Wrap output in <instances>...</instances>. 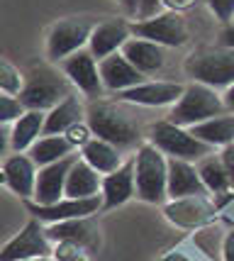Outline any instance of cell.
I'll return each mask as SVG.
<instances>
[{"label":"cell","instance_id":"31","mask_svg":"<svg viewBox=\"0 0 234 261\" xmlns=\"http://www.w3.org/2000/svg\"><path fill=\"white\" fill-rule=\"evenodd\" d=\"M27 108L22 105V100L17 95H8V93H0V125H12Z\"/></svg>","mask_w":234,"mask_h":261},{"label":"cell","instance_id":"41","mask_svg":"<svg viewBox=\"0 0 234 261\" xmlns=\"http://www.w3.org/2000/svg\"><path fill=\"white\" fill-rule=\"evenodd\" d=\"M222 100H224V108H227L229 113H234V83H232V86H227V88H224Z\"/></svg>","mask_w":234,"mask_h":261},{"label":"cell","instance_id":"36","mask_svg":"<svg viewBox=\"0 0 234 261\" xmlns=\"http://www.w3.org/2000/svg\"><path fill=\"white\" fill-rule=\"evenodd\" d=\"M222 261H234V227L224 232V244H222Z\"/></svg>","mask_w":234,"mask_h":261},{"label":"cell","instance_id":"29","mask_svg":"<svg viewBox=\"0 0 234 261\" xmlns=\"http://www.w3.org/2000/svg\"><path fill=\"white\" fill-rule=\"evenodd\" d=\"M24 88V73L15 66L12 61L0 57V93L8 95H20Z\"/></svg>","mask_w":234,"mask_h":261},{"label":"cell","instance_id":"38","mask_svg":"<svg viewBox=\"0 0 234 261\" xmlns=\"http://www.w3.org/2000/svg\"><path fill=\"white\" fill-rule=\"evenodd\" d=\"M220 44L234 49V22H229V24H224L222 27V32H220Z\"/></svg>","mask_w":234,"mask_h":261},{"label":"cell","instance_id":"13","mask_svg":"<svg viewBox=\"0 0 234 261\" xmlns=\"http://www.w3.org/2000/svg\"><path fill=\"white\" fill-rule=\"evenodd\" d=\"M186 91V83L178 81H144L134 88L117 93V100L137 108H171Z\"/></svg>","mask_w":234,"mask_h":261},{"label":"cell","instance_id":"32","mask_svg":"<svg viewBox=\"0 0 234 261\" xmlns=\"http://www.w3.org/2000/svg\"><path fill=\"white\" fill-rule=\"evenodd\" d=\"M120 3H122V8L127 10V15L134 17V22L156 15L159 5H161V0H120Z\"/></svg>","mask_w":234,"mask_h":261},{"label":"cell","instance_id":"5","mask_svg":"<svg viewBox=\"0 0 234 261\" xmlns=\"http://www.w3.org/2000/svg\"><path fill=\"white\" fill-rule=\"evenodd\" d=\"M222 113H227L222 95L215 88L205 86V83L190 81V83H186L183 95L171 105V113H168L166 120H171V122H176L180 127H195Z\"/></svg>","mask_w":234,"mask_h":261},{"label":"cell","instance_id":"2","mask_svg":"<svg viewBox=\"0 0 234 261\" xmlns=\"http://www.w3.org/2000/svg\"><path fill=\"white\" fill-rule=\"evenodd\" d=\"M137 198L142 203L161 205L168 200V156L149 139L134 149Z\"/></svg>","mask_w":234,"mask_h":261},{"label":"cell","instance_id":"17","mask_svg":"<svg viewBox=\"0 0 234 261\" xmlns=\"http://www.w3.org/2000/svg\"><path fill=\"white\" fill-rule=\"evenodd\" d=\"M3 169L8 176V188L15 195H20L22 200H32L34 188H37V173L39 166L34 164V159L27 151H12L5 156Z\"/></svg>","mask_w":234,"mask_h":261},{"label":"cell","instance_id":"33","mask_svg":"<svg viewBox=\"0 0 234 261\" xmlns=\"http://www.w3.org/2000/svg\"><path fill=\"white\" fill-rule=\"evenodd\" d=\"M66 137H68V142H71V144L76 147V151H78L81 147H86L95 135H93V129H90L88 122H86V120H81V122H76L73 127H68Z\"/></svg>","mask_w":234,"mask_h":261},{"label":"cell","instance_id":"3","mask_svg":"<svg viewBox=\"0 0 234 261\" xmlns=\"http://www.w3.org/2000/svg\"><path fill=\"white\" fill-rule=\"evenodd\" d=\"M76 88L71 86V81L66 79L61 66L54 68L51 61H49V64H42V66H32L24 73V88L17 98L22 100L27 110H44V113H49L54 105H59Z\"/></svg>","mask_w":234,"mask_h":261},{"label":"cell","instance_id":"4","mask_svg":"<svg viewBox=\"0 0 234 261\" xmlns=\"http://www.w3.org/2000/svg\"><path fill=\"white\" fill-rule=\"evenodd\" d=\"M186 76L205 83L215 91H224L234 83V49L229 46H202L193 51L183 64Z\"/></svg>","mask_w":234,"mask_h":261},{"label":"cell","instance_id":"15","mask_svg":"<svg viewBox=\"0 0 234 261\" xmlns=\"http://www.w3.org/2000/svg\"><path fill=\"white\" fill-rule=\"evenodd\" d=\"M78 159V151L71 154L66 159L54 161V164H46V166H39V173H37V188H34V198L32 203L39 205H51L56 200H61L66 195V178L68 171L73 166V161Z\"/></svg>","mask_w":234,"mask_h":261},{"label":"cell","instance_id":"10","mask_svg":"<svg viewBox=\"0 0 234 261\" xmlns=\"http://www.w3.org/2000/svg\"><path fill=\"white\" fill-rule=\"evenodd\" d=\"M59 66L66 73V79L71 81V86L83 98L93 100V98H102L105 95V86H102L100 79V61L90 54L88 46L76 51V54H71L68 59H64Z\"/></svg>","mask_w":234,"mask_h":261},{"label":"cell","instance_id":"23","mask_svg":"<svg viewBox=\"0 0 234 261\" xmlns=\"http://www.w3.org/2000/svg\"><path fill=\"white\" fill-rule=\"evenodd\" d=\"M44 122H46L44 110H24L10 125L12 151H30L34 142L44 135Z\"/></svg>","mask_w":234,"mask_h":261},{"label":"cell","instance_id":"9","mask_svg":"<svg viewBox=\"0 0 234 261\" xmlns=\"http://www.w3.org/2000/svg\"><path fill=\"white\" fill-rule=\"evenodd\" d=\"M37 256H54V242L46 237V225L32 217L12 239L0 247V261H22Z\"/></svg>","mask_w":234,"mask_h":261},{"label":"cell","instance_id":"26","mask_svg":"<svg viewBox=\"0 0 234 261\" xmlns=\"http://www.w3.org/2000/svg\"><path fill=\"white\" fill-rule=\"evenodd\" d=\"M100 186H102V173L90 166L88 161L78 159L73 161V166L68 171L66 178V195L68 198H90V195H100Z\"/></svg>","mask_w":234,"mask_h":261},{"label":"cell","instance_id":"1","mask_svg":"<svg viewBox=\"0 0 234 261\" xmlns=\"http://www.w3.org/2000/svg\"><path fill=\"white\" fill-rule=\"evenodd\" d=\"M129 108L132 105L122 100H108L105 95L93 98L86 102V122L95 137L108 139L122 151L137 149L142 144V127Z\"/></svg>","mask_w":234,"mask_h":261},{"label":"cell","instance_id":"39","mask_svg":"<svg viewBox=\"0 0 234 261\" xmlns=\"http://www.w3.org/2000/svg\"><path fill=\"white\" fill-rule=\"evenodd\" d=\"M195 0H161V5H166V10H186V8H190Z\"/></svg>","mask_w":234,"mask_h":261},{"label":"cell","instance_id":"11","mask_svg":"<svg viewBox=\"0 0 234 261\" xmlns=\"http://www.w3.org/2000/svg\"><path fill=\"white\" fill-rule=\"evenodd\" d=\"M217 205L210 200V193L205 195H188V198H178V200H166L164 205V215L171 225L180 229H200L210 225L217 217Z\"/></svg>","mask_w":234,"mask_h":261},{"label":"cell","instance_id":"30","mask_svg":"<svg viewBox=\"0 0 234 261\" xmlns=\"http://www.w3.org/2000/svg\"><path fill=\"white\" fill-rule=\"evenodd\" d=\"M95 251L78 244V242H56L54 244V259L56 261H95Z\"/></svg>","mask_w":234,"mask_h":261},{"label":"cell","instance_id":"7","mask_svg":"<svg viewBox=\"0 0 234 261\" xmlns=\"http://www.w3.org/2000/svg\"><path fill=\"white\" fill-rule=\"evenodd\" d=\"M93 27H95V20L86 17V15H73V17H64V20L54 22L51 30L46 32L44 42L46 61L61 64L71 54L86 49L90 42V34H93Z\"/></svg>","mask_w":234,"mask_h":261},{"label":"cell","instance_id":"19","mask_svg":"<svg viewBox=\"0 0 234 261\" xmlns=\"http://www.w3.org/2000/svg\"><path fill=\"white\" fill-rule=\"evenodd\" d=\"M100 79L102 86H105V93L117 95V93L127 91V88L144 83L149 76H144L139 68H134L122 51H117V54H110L108 59L100 61Z\"/></svg>","mask_w":234,"mask_h":261},{"label":"cell","instance_id":"6","mask_svg":"<svg viewBox=\"0 0 234 261\" xmlns=\"http://www.w3.org/2000/svg\"><path fill=\"white\" fill-rule=\"evenodd\" d=\"M154 147H159L168 159H186V161H198L212 154L215 149L210 144L200 142L198 137L190 132V127H180L171 120H159L149 127V137H146Z\"/></svg>","mask_w":234,"mask_h":261},{"label":"cell","instance_id":"20","mask_svg":"<svg viewBox=\"0 0 234 261\" xmlns=\"http://www.w3.org/2000/svg\"><path fill=\"white\" fill-rule=\"evenodd\" d=\"M207 188L200 178L195 161L168 159V200H178L188 195H205Z\"/></svg>","mask_w":234,"mask_h":261},{"label":"cell","instance_id":"40","mask_svg":"<svg viewBox=\"0 0 234 261\" xmlns=\"http://www.w3.org/2000/svg\"><path fill=\"white\" fill-rule=\"evenodd\" d=\"M159 261H195V259H190L186 251H180V249H173V251H168V254H164Z\"/></svg>","mask_w":234,"mask_h":261},{"label":"cell","instance_id":"16","mask_svg":"<svg viewBox=\"0 0 234 261\" xmlns=\"http://www.w3.org/2000/svg\"><path fill=\"white\" fill-rule=\"evenodd\" d=\"M102 210H115L120 205L137 198V178H134V159H124L120 169L102 176L100 186Z\"/></svg>","mask_w":234,"mask_h":261},{"label":"cell","instance_id":"24","mask_svg":"<svg viewBox=\"0 0 234 261\" xmlns=\"http://www.w3.org/2000/svg\"><path fill=\"white\" fill-rule=\"evenodd\" d=\"M78 154H81V159L88 161L90 166L98 171V173H102V176L112 173L115 169H120L124 164L122 149L115 147L108 139H100V137H93L86 147L78 149Z\"/></svg>","mask_w":234,"mask_h":261},{"label":"cell","instance_id":"18","mask_svg":"<svg viewBox=\"0 0 234 261\" xmlns=\"http://www.w3.org/2000/svg\"><path fill=\"white\" fill-rule=\"evenodd\" d=\"M46 237L51 242H78L88 249L98 251L100 249V227L95 222V215L88 217H73L66 222H54L46 225Z\"/></svg>","mask_w":234,"mask_h":261},{"label":"cell","instance_id":"22","mask_svg":"<svg viewBox=\"0 0 234 261\" xmlns=\"http://www.w3.org/2000/svg\"><path fill=\"white\" fill-rule=\"evenodd\" d=\"M81 120H86V102L78 93H71L46 113L44 135H66L68 127H73Z\"/></svg>","mask_w":234,"mask_h":261},{"label":"cell","instance_id":"35","mask_svg":"<svg viewBox=\"0 0 234 261\" xmlns=\"http://www.w3.org/2000/svg\"><path fill=\"white\" fill-rule=\"evenodd\" d=\"M12 149L10 144V125H0V161H5L8 151Z\"/></svg>","mask_w":234,"mask_h":261},{"label":"cell","instance_id":"42","mask_svg":"<svg viewBox=\"0 0 234 261\" xmlns=\"http://www.w3.org/2000/svg\"><path fill=\"white\" fill-rule=\"evenodd\" d=\"M0 186H8V176H5V169H3V164H0Z\"/></svg>","mask_w":234,"mask_h":261},{"label":"cell","instance_id":"34","mask_svg":"<svg viewBox=\"0 0 234 261\" xmlns=\"http://www.w3.org/2000/svg\"><path fill=\"white\" fill-rule=\"evenodd\" d=\"M207 8L222 24L234 22V0H207Z\"/></svg>","mask_w":234,"mask_h":261},{"label":"cell","instance_id":"43","mask_svg":"<svg viewBox=\"0 0 234 261\" xmlns=\"http://www.w3.org/2000/svg\"><path fill=\"white\" fill-rule=\"evenodd\" d=\"M22 261H56L54 256H37V259H22Z\"/></svg>","mask_w":234,"mask_h":261},{"label":"cell","instance_id":"8","mask_svg":"<svg viewBox=\"0 0 234 261\" xmlns=\"http://www.w3.org/2000/svg\"><path fill=\"white\" fill-rule=\"evenodd\" d=\"M132 34L142 39H151L161 46H171V49L183 46L190 39L188 22L178 10H161L146 20H137L132 22Z\"/></svg>","mask_w":234,"mask_h":261},{"label":"cell","instance_id":"28","mask_svg":"<svg viewBox=\"0 0 234 261\" xmlns=\"http://www.w3.org/2000/svg\"><path fill=\"white\" fill-rule=\"evenodd\" d=\"M198 171H200V178L207 188V193L217 195L224 193V191H232L229 186V171H227V164H224L222 154H207L205 159L198 161Z\"/></svg>","mask_w":234,"mask_h":261},{"label":"cell","instance_id":"25","mask_svg":"<svg viewBox=\"0 0 234 261\" xmlns=\"http://www.w3.org/2000/svg\"><path fill=\"white\" fill-rule=\"evenodd\" d=\"M190 132L198 137L200 142L210 144L212 149H224L234 144V113H222L215 115L210 120H205L200 125L190 127Z\"/></svg>","mask_w":234,"mask_h":261},{"label":"cell","instance_id":"27","mask_svg":"<svg viewBox=\"0 0 234 261\" xmlns=\"http://www.w3.org/2000/svg\"><path fill=\"white\" fill-rule=\"evenodd\" d=\"M27 154L34 159L37 166H46V164H54V161H61L71 154H76V147L68 142L66 135H42Z\"/></svg>","mask_w":234,"mask_h":261},{"label":"cell","instance_id":"21","mask_svg":"<svg viewBox=\"0 0 234 261\" xmlns=\"http://www.w3.org/2000/svg\"><path fill=\"white\" fill-rule=\"evenodd\" d=\"M122 54L129 59L134 68H139L144 76H154L166 66V46L156 44L151 39H142V37H132L127 44L122 46Z\"/></svg>","mask_w":234,"mask_h":261},{"label":"cell","instance_id":"37","mask_svg":"<svg viewBox=\"0 0 234 261\" xmlns=\"http://www.w3.org/2000/svg\"><path fill=\"white\" fill-rule=\"evenodd\" d=\"M220 154H222L224 164H227V171H229V186H232V191H234V144L224 147Z\"/></svg>","mask_w":234,"mask_h":261},{"label":"cell","instance_id":"12","mask_svg":"<svg viewBox=\"0 0 234 261\" xmlns=\"http://www.w3.org/2000/svg\"><path fill=\"white\" fill-rule=\"evenodd\" d=\"M30 215L37 217L44 225H54V222H66L73 217H88L98 215L102 210V195H90V198H68L64 195L61 200H56L51 205H39L32 200H24Z\"/></svg>","mask_w":234,"mask_h":261},{"label":"cell","instance_id":"14","mask_svg":"<svg viewBox=\"0 0 234 261\" xmlns=\"http://www.w3.org/2000/svg\"><path fill=\"white\" fill-rule=\"evenodd\" d=\"M132 37L134 34H132V22L129 20H122V17L102 20V22H95V27H93L88 49L98 61H102V59H108L110 54L122 51V46Z\"/></svg>","mask_w":234,"mask_h":261}]
</instances>
